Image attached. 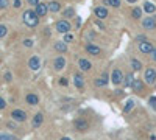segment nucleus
Masks as SVG:
<instances>
[{
    "label": "nucleus",
    "mask_w": 156,
    "mask_h": 140,
    "mask_svg": "<svg viewBox=\"0 0 156 140\" xmlns=\"http://www.w3.org/2000/svg\"><path fill=\"white\" fill-rule=\"evenodd\" d=\"M59 84H61V86H67V84H69V81H67V78H59Z\"/></svg>",
    "instance_id": "473e14b6"
},
{
    "label": "nucleus",
    "mask_w": 156,
    "mask_h": 140,
    "mask_svg": "<svg viewBox=\"0 0 156 140\" xmlns=\"http://www.w3.org/2000/svg\"><path fill=\"white\" fill-rule=\"evenodd\" d=\"M78 67L83 70V72H88V70H91V67H92V64H91L88 59H78Z\"/></svg>",
    "instance_id": "9b49d317"
},
{
    "label": "nucleus",
    "mask_w": 156,
    "mask_h": 140,
    "mask_svg": "<svg viewBox=\"0 0 156 140\" xmlns=\"http://www.w3.org/2000/svg\"><path fill=\"white\" fill-rule=\"evenodd\" d=\"M133 90L134 92H141L142 89H144V82L141 81V79H134V82H133Z\"/></svg>",
    "instance_id": "aec40b11"
},
{
    "label": "nucleus",
    "mask_w": 156,
    "mask_h": 140,
    "mask_svg": "<svg viewBox=\"0 0 156 140\" xmlns=\"http://www.w3.org/2000/svg\"><path fill=\"white\" fill-rule=\"evenodd\" d=\"M139 50L142 51V53H151L153 51V45L150 44V42H141L139 44Z\"/></svg>",
    "instance_id": "f8f14e48"
},
{
    "label": "nucleus",
    "mask_w": 156,
    "mask_h": 140,
    "mask_svg": "<svg viewBox=\"0 0 156 140\" xmlns=\"http://www.w3.org/2000/svg\"><path fill=\"white\" fill-rule=\"evenodd\" d=\"M106 84H108V75H106V73H103L102 78H97V79H95V86H98V87L106 86Z\"/></svg>",
    "instance_id": "a211bd4d"
},
{
    "label": "nucleus",
    "mask_w": 156,
    "mask_h": 140,
    "mask_svg": "<svg viewBox=\"0 0 156 140\" xmlns=\"http://www.w3.org/2000/svg\"><path fill=\"white\" fill-rule=\"evenodd\" d=\"M86 51H88L89 54L98 56L100 53H102V48H100V47H97V45H94V44H89V45L86 47Z\"/></svg>",
    "instance_id": "9d476101"
},
{
    "label": "nucleus",
    "mask_w": 156,
    "mask_h": 140,
    "mask_svg": "<svg viewBox=\"0 0 156 140\" xmlns=\"http://www.w3.org/2000/svg\"><path fill=\"white\" fill-rule=\"evenodd\" d=\"M131 67H133L134 70H141V69H142V64L137 61V59H133V61H131Z\"/></svg>",
    "instance_id": "a878e982"
},
{
    "label": "nucleus",
    "mask_w": 156,
    "mask_h": 140,
    "mask_svg": "<svg viewBox=\"0 0 156 140\" xmlns=\"http://www.w3.org/2000/svg\"><path fill=\"white\" fill-rule=\"evenodd\" d=\"M61 140H70V138H69V137H62Z\"/></svg>",
    "instance_id": "37998d69"
},
{
    "label": "nucleus",
    "mask_w": 156,
    "mask_h": 140,
    "mask_svg": "<svg viewBox=\"0 0 156 140\" xmlns=\"http://www.w3.org/2000/svg\"><path fill=\"white\" fill-rule=\"evenodd\" d=\"M95 16H97L98 19H105V17H108V9L103 8V6L95 8Z\"/></svg>",
    "instance_id": "4468645a"
},
{
    "label": "nucleus",
    "mask_w": 156,
    "mask_h": 140,
    "mask_svg": "<svg viewBox=\"0 0 156 140\" xmlns=\"http://www.w3.org/2000/svg\"><path fill=\"white\" fill-rule=\"evenodd\" d=\"M34 11H36V14H38L39 17H44L45 14L49 13V6L45 5V3H38V5H36V9H34Z\"/></svg>",
    "instance_id": "6e6552de"
},
{
    "label": "nucleus",
    "mask_w": 156,
    "mask_h": 140,
    "mask_svg": "<svg viewBox=\"0 0 156 140\" xmlns=\"http://www.w3.org/2000/svg\"><path fill=\"white\" fill-rule=\"evenodd\" d=\"M13 5H14V8H21V6H22V2H21V0H14Z\"/></svg>",
    "instance_id": "f704fd0d"
},
{
    "label": "nucleus",
    "mask_w": 156,
    "mask_h": 140,
    "mask_svg": "<svg viewBox=\"0 0 156 140\" xmlns=\"http://www.w3.org/2000/svg\"><path fill=\"white\" fill-rule=\"evenodd\" d=\"M72 41H73V36H72L70 33L64 34V42H72Z\"/></svg>",
    "instance_id": "c756f323"
},
{
    "label": "nucleus",
    "mask_w": 156,
    "mask_h": 140,
    "mask_svg": "<svg viewBox=\"0 0 156 140\" xmlns=\"http://www.w3.org/2000/svg\"><path fill=\"white\" fill-rule=\"evenodd\" d=\"M22 19H24V23L28 25V26H36L39 23V16L36 14V11H33V9H27L22 14Z\"/></svg>",
    "instance_id": "f257e3e1"
},
{
    "label": "nucleus",
    "mask_w": 156,
    "mask_h": 140,
    "mask_svg": "<svg viewBox=\"0 0 156 140\" xmlns=\"http://www.w3.org/2000/svg\"><path fill=\"white\" fill-rule=\"evenodd\" d=\"M42 121H44V115H42V114H36V115H34V118H33V126H34V128L41 126V125H42Z\"/></svg>",
    "instance_id": "6ab92c4d"
},
{
    "label": "nucleus",
    "mask_w": 156,
    "mask_h": 140,
    "mask_svg": "<svg viewBox=\"0 0 156 140\" xmlns=\"http://www.w3.org/2000/svg\"><path fill=\"white\" fill-rule=\"evenodd\" d=\"M106 3L114 6V8H119V6H120V0H106Z\"/></svg>",
    "instance_id": "cd10ccee"
},
{
    "label": "nucleus",
    "mask_w": 156,
    "mask_h": 140,
    "mask_svg": "<svg viewBox=\"0 0 156 140\" xmlns=\"http://www.w3.org/2000/svg\"><path fill=\"white\" fill-rule=\"evenodd\" d=\"M5 107H6V101L0 97V109H5Z\"/></svg>",
    "instance_id": "72a5a7b5"
},
{
    "label": "nucleus",
    "mask_w": 156,
    "mask_h": 140,
    "mask_svg": "<svg viewBox=\"0 0 156 140\" xmlns=\"http://www.w3.org/2000/svg\"><path fill=\"white\" fill-rule=\"evenodd\" d=\"M80 25H81V19L78 17V19H77V26H80Z\"/></svg>",
    "instance_id": "a19ab883"
},
{
    "label": "nucleus",
    "mask_w": 156,
    "mask_h": 140,
    "mask_svg": "<svg viewBox=\"0 0 156 140\" xmlns=\"http://www.w3.org/2000/svg\"><path fill=\"white\" fill-rule=\"evenodd\" d=\"M8 5H10V3H8V0H0V9H5Z\"/></svg>",
    "instance_id": "2f4dec72"
},
{
    "label": "nucleus",
    "mask_w": 156,
    "mask_h": 140,
    "mask_svg": "<svg viewBox=\"0 0 156 140\" xmlns=\"http://www.w3.org/2000/svg\"><path fill=\"white\" fill-rule=\"evenodd\" d=\"M150 104L156 107V97H151V98H150Z\"/></svg>",
    "instance_id": "e433bc0d"
},
{
    "label": "nucleus",
    "mask_w": 156,
    "mask_h": 140,
    "mask_svg": "<svg viewBox=\"0 0 156 140\" xmlns=\"http://www.w3.org/2000/svg\"><path fill=\"white\" fill-rule=\"evenodd\" d=\"M133 107H134V101H133V100H128L126 104H125V107H123V110H125V112H130Z\"/></svg>",
    "instance_id": "393cba45"
},
{
    "label": "nucleus",
    "mask_w": 156,
    "mask_h": 140,
    "mask_svg": "<svg viewBox=\"0 0 156 140\" xmlns=\"http://www.w3.org/2000/svg\"><path fill=\"white\" fill-rule=\"evenodd\" d=\"M28 3H30V5H34V6H36V5L39 3V2H38V0H28Z\"/></svg>",
    "instance_id": "4c0bfd02"
},
{
    "label": "nucleus",
    "mask_w": 156,
    "mask_h": 140,
    "mask_svg": "<svg viewBox=\"0 0 156 140\" xmlns=\"http://www.w3.org/2000/svg\"><path fill=\"white\" fill-rule=\"evenodd\" d=\"M11 117L16 120V121H25L27 120V114L24 110H21V109H14L13 112H11Z\"/></svg>",
    "instance_id": "423d86ee"
},
{
    "label": "nucleus",
    "mask_w": 156,
    "mask_h": 140,
    "mask_svg": "<svg viewBox=\"0 0 156 140\" xmlns=\"http://www.w3.org/2000/svg\"><path fill=\"white\" fill-rule=\"evenodd\" d=\"M53 67H55V70H62L64 67H66V58H64V56H58V58H55Z\"/></svg>",
    "instance_id": "0eeeda50"
},
{
    "label": "nucleus",
    "mask_w": 156,
    "mask_h": 140,
    "mask_svg": "<svg viewBox=\"0 0 156 140\" xmlns=\"http://www.w3.org/2000/svg\"><path fill=\"white\" fill-rule=\"evenodd\" d=\"M47 6H49V11L50 13H58L59 8H61L58 2H50V3H47Z\"/></svg>",
    "instance_id": "412c9836"
},
{
    "label": "nucleus",
    "mask_w": 156,
    "mask_h": 140,
    "mask_svg": "<svg viewBox=\"0 0 156 140\" xmlns=\"http://www.w3.org/2000/svg\"><path fill=\"white\" fill-rule=\"evenodd\" d=\"M62 16L66 17V19H70V17H75V9L73 8H66L62 11Z\"/></svg>",
    "instance_id": "b1692460"
},
{
    "label": "nucleus",
    "mask_w": 156,
    "mask_h": 140,
    "mask_svg": "<svg viewBox=\"0 0 156 140\" xmlns=\"http://www.w3.org/2000/svg\"><path fill=\"white\" fill-rule=\"evenodd\" d=\"M75 128H77L78 131H86V129L89 128V125H88L86 120H77V121H75Z\"/></svg>",
    "instance_id": "dca6fc26"
},
{
    "label": "nucleus",
    "mask_w": 156,
    "mask_h": 140,
    "mask_svg": "<svg viewBox=\"0 0 156 140\" xmlns=\"http://www.w3.org/2000/svg\"><path fill=\"white\" fill-rule=\"evenodd\" d=\"M142 25L145 30H154L156 28V19L154 17H145L142 20Z\"/></svg>",
    "instance_id": "39448f33"
},
{
    "label": "nucleus",
    "mask_w": 156,
    "mask_h": 140,
    "mask_svg": "<svg viewBox=\"0 0 156 140\" xmlns=\"http://www.w3.org/2000/svg\"><path fill=\"white\" fill-rule=\"evenodd\" d=\"M70 28H72V25L69 23V20H66V19H62V20H58V22H56V31H59V33H62V34L69 33Z\"/></svg>",
    "instance_id": "f03ea898"
},
{
    "label": "nucleus",
    "mask_w": 156,
    "mask_h": 140,
    "mask_svg": "<svg viewBox=\"0 0 156 140\" xmlns=\"http://www.w3.org/2000/svg\"><path fill=\"white\" fill-rule=\"evenodd\" d=\"M6 33H8V28L5 25H0V37H3Z\"/></svg>",
    "instance_id": "c85d7f7f"
},
{
    "label": "nucleus",
    "mask_w": 156,
    "mask_h": 140,
    "mask_svg": "<svg viewBox=\"0 0 156 140\" xmlns=\"http://www.w3.org/2000/svg\"><path fill=\"white\" fill-rule=\"evenodd\" d=\"M28 67L31 70H38L41 67V59L38 58V56H31L30 61H28Z\"/></svg>",
    "instance_id": "1a4fd4ad"
},
{
    "label": "nucleus",
    "mask_w": 156,
    "mask_h": 140,
    "mask_svg": "<svg viewBox=\"0 0 156 140\" xmlns=\"http://www.w3.org/2000/svg\"><path fill=\"white\" fill-rule=\"evenodd\" d=\"M144 9H145L148 14H153V13L156 11V6H154L151 2H145V3H144Z\"/></svg>",
    "instance_id": "4be33fe9"
},
{
    "label": "nucleus",
    "mask_w": 156,
    "mask_h": 140,
    "mask_svg": "<svg viewBox=\"0 0 156 140\" xmlns=\"http://www.w3.org/2000/svg\"><path fill=\"white\" fill-rule=\"evenodd\" d=\"M5 79H6V81H11V73H6V75H5Z\"/></svg>",
    "instance_id": "58836bf2"
},
{
    "label": "nucleus",
    "mask_w": 156,
    "mask_h": 140,
    "mask_svg": "<svg viewBox=\"0 0 156 140\" xmlns=\"http://www.w3.org/2000/svg\"><path fill=\"white\" fill-rule=\"evenodd\" d=\"M24 45H27V47H31V45H33V41H30V39H25V41H24Z\"/></svg>",
    "instance_id": "c9c22d12"
},
{
    "label": "nucleus",
    "mask_w": 156,
    "mask_h": 140,
    "mask_svg": "<svg viewBox=\"0 0 156 140\" xmlns=\"http://www.w3.org/2000/svg\"><path fill=\"white\" fill-rule=\"evenodd\" d=\"M126 2H130V3H136V0H126Z\"/></svg>",
    "instance_id": "79ce46f5"
},
{
    "label": "nucleus",
    "mask_w": 156,
    "mask_h": 140,
    "mask_svg": "<svg viewBox=\"0 0 156 140\" xmlns=\"http://www.w3.org/2000/svg\"><path fill=\"white\" fill-rule=\"evenodd\" d=\"M123 73L119 70V69H114V72H113V75H111V81H113V84L114 86H117V84H122L123 82Z\"/></svg>",
    "instance_id": "7ed1b4c3"
},
{
    "label": "nucleus",
    "mask_w": 156,
    "mask_h": 140,
    "mask_svg": "<svg viewBox=\"0 0 156 140\" xmlns=\"http://www.w3.org/2000/svg\"><path fill=\"white\" fill-rule=\"evenodd\" d=\"M55 50L59 51V53H66L67 51V44L64 42V41H59V42L55 44Z\"/></svg>",
    "instance_id": "2eb2a0df"
},
{
    "label": "nucleus",
    "mask_w": 156,
    "mask_h": 140,
    "mask_svg": "<svg viewBox=\"0 0 156 140\" xmlns=\"http://www.w3.org/2000/svg\"><path fill=\"white\" fill-rule=\"evenodd\" d=\"M133 82H134V76H133L131 73H128L126 76L123 78V84H125L126 87H131V86H133Z\"/></svg>",
    "instance_id": "5701e85b"
},
{
    "label": "nucleus",
    "mask_w": 156,
    "mask_h": 140,
    "mask_svg": "<svg viewBox=\"0 0 156 140\" xmlns=\"http://www.w3.org/2000/svg\"><path fill=\"white\" fill-rule=\"evenodd\" d=\"M144 79H145L147 84H153V82L156 81V70H153L151 67H148V69L145 70V76H144Z\"/></svg>",
    "instance_id": "20e7f679"
},
{
    "label": "nucleus",
    "mask_w": 156,
    "mask_h": 140,
    "mask_svg": "<svg viewBox=\"0 0 156 140\" xmlns=\"http://www.w3.org/2000/svg\"><path fill=\"white\" fill-rule=\"evenodd\" d=\"M27 103H28V104H31V106H36L39 103V98H38V95H34V93H28V95H27Z\"/></svg>",
    "instance_id": "ddd939ff"
},
{
    "label": "nucleus",
    "mask_w": 156,
    "mask_h": 140,
    "mask_svg": "<svg viewBox=\"0 0 156 140\" xmlns=\"http://www.w3.org/2000/svg\"><path fill=\"white\" fill-rule=\"evenodd\" d=\"M0 140H14V137L8 134H0Z\"/></svg>",
    "instance_id": "7c9ffc66"
},
{
    "label": "nucleus",
    "mask_w": 156,
    "mask_h": 140,
    "mask_svg": "<svg viewBox=\"0 0 156 140\" xmlns=\"http://www.w3.org/2000/svg\"><path fill=\"white\" fill-rule=\"evenodd\" d=\"M73 82H75V86L78 87V89H81V87H83L84 86V78L83 76H81V75H75V76H73Z\"/></svg>",
    "instance_id": "f3484780"
},
{
    "label": "nucleus",
    "mask_w": 156,
    "mask_h": 140,
    "mask_svg": "<svg viewBox=\"0 0 156 140\" xmlns=\"http://www.w3.org/2000/svg\"><path fill=\"white\" fill-rule=\"evenodd\" d=\"M151 58L156 61V48H153V51H151Z\"/></svg>",
    "instance_id": "ea45409f"
},
{
    "label": "nucleus",
    "mask_w": 156,
    "mask_h": 140,
    "mask_svg": "<svg viewBox=\"0 0 156 140\" xmlns=\"http://www.w3.org/2000/svg\"><path fill=\"white\" fill-rule=\"evenodd\" d=\"M141 16H142V9L141 8H134L133 9V17L134 19H141Z\"/></svg>",
    "instance_id": "bb28decb"
}]
</instances>
